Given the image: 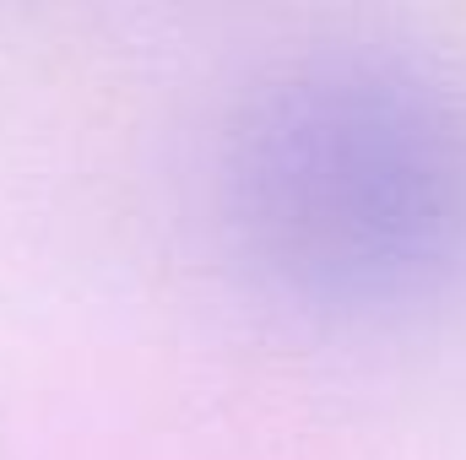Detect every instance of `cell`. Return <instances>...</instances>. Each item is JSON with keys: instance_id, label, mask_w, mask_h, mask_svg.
<instances>
[{"instance_id": "obj_1", "label": "cell", "mask_w": 466, "mask_h": 460, "mask_svg": "<svg viewBox=\"0 0 466 460\" xmlns=\"http://www.w3.org/2000/svg\"><path fill=\"white\" fill-rule=\"evenodd\" d=\"M218 190L238 260L288 304H423L466 265V98L380 49L293 60L238 104Z\"/></svg>"}]
</instances>
